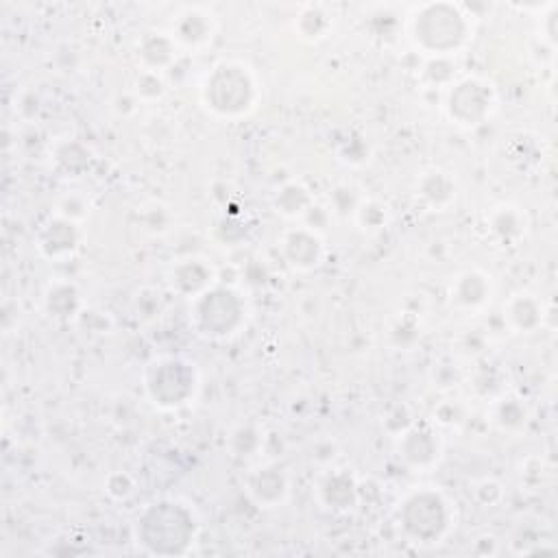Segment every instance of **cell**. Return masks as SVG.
<instances>
[{
  "label": "cell",
  "instance_id": "9a60e30c",
  "mask_svg": "<svg viewBox=\"0 0 558 558\" xmlns=\"http://www.w3.org/2000/svg\"><path fill=\"white\" fill-rule=\"evenodd\" d=\"M489 227L502 242H515L526 234V214L515 205H500L491 212Z\"/></svg>",
  "mask_w": 558,
  "mask_h": 558
},
{
  "label": "cell",
  "instance_id": "7a4b0ae2",
  "mask_svg": "<svg viewBox=\"0 0 558 558\" xmlns=\"http://www.w3.org/2000/svg\"><path fill=\"white\" fill-rule=\"evenodd\" d=\"M203 101L221 116H242L258 101V83L253 72L240 62H223L212 68L203 83Z\"/></svg>",
  "mask_w": 558,
  "mask_h": 558
},
{
  "label": "cell",
  "instance_id": "4fadbf2b",
  "mask_svg": "<svg viewBox=\"0 0 558 558\" xmlns=\"http://www.w3.org/2000/svg\"><path fill=\"white\" fill-rule=\"evenodd\" d=\"M77 247V227L68 218H55L40 234V249L46 258H62Z\"/></svg>",
  "mask_w": 558,
  "mask_h": 558
},
{
  "label": "cell",
  "instance_id": "8992f818",
  "mask_svg": "<svg viewBox=\"0 0 558 558\" xmlns=\"http://www.w3.org/2000/svg\"><path fill=\"white\" fill-rule=\"evenodd\" d=\"M495 107V92L491 83L482 81L478 77L460 79L456 86H452L450 96H447V112L450 118L456 120V125L476 127L484 118L491 116Z\"/></svg>",
  "mask_w": 558,
  "mask_h": 558
},
{
  "label": "cell",
  "instance_id": "30bf717a",
  "mask_svg": "<svg viewBox=\"0 0 558 558\" xmlns=\"http://www.w3.org/2000/svg\"><path fill=\"white\" fill-rule=\"evenodd\" d=\"M288 480L282 469L273 465L258 467L249 478V491L262 506H277L286 500L288 495Z\"/></svg>",
  "mask_w": 558,
  "mask_h": 558
},
{
  "label": "cell",
  "instance_id": "5bb4252c",
  "mask_svg": "<svg viewBox=\"0 0 558 558\" xmlns=\"http://www.w3.org/2000/svg\"><path fill=\"white\" fill-rule=\"evenodd\" d=\"M419 197L426 201L432 210L441 212L456 199V186L450 173L430 171L421 177Z\"/></svg>",
  "mask_w": 558,
  "mask_h": 558
},
{
  "label": "cell",
  "instance_id": "e0dca14e",
  "mask_svg": "<svg viewBox=\"0 0 558 558\" xmlns=\"http://www.w3.org/2000/svg\"><path fill=\"white\" fill-rule=\"evenodd\" d=\"M504 312V317L521 332H532L541 323V303L532 295H515Z\"/></svg>",
  "mask_w": 558,
  "mask_h": 558
},
{
  "label": "cell",
  "instance_id": "9c48e42d",
  "mask_svg": "<svg viewBox=\"0 0 558 558\" xmlns=\"http://www.w3.org/2000/svg\"><path fill=\"white\" fill-rule=\"evenodd\" d=\"M282 249L288 262L297 269H312L321 264L323 258V242L321 238L310 232L306 227H299L295 232H288L282 240Z\"/></svg>",
  "mask_w": 558,
  "mask_h": 558
},
{
  "label": "cell",
  "instance_id": "ac0fdd59",
  "mask_svg": "<svg viewBox=\"0 0 558 558\" xmlns=\"http://www.w3.org/2000/svg\"><path fill=\"white\" fill-rule=\"evenodd\" d=\"M330 14H327L325 7H314L308 5L303 9V14L299 16V31L303 38L308 40H319L325 38V33L330 31Z\"/></svg>",
  "mask_w": 558,
  "mask_h": 558
},
{
  "label": "cell",
  "instance_id": "8fae6325",
  "mask_svg": "<svg viewBox=\"0 0 558 558\" xmlns=\"http://www.w3.org/2000/svg\"><path fill=\"white\" fill-rule=\"evenodd\" d=\"M491 277H487L480 271H467L456 277L452 286V299L456 306L465 310H476L482 308L489 301L491 295Z\"/></svg>",
  "mask_w": 558,
  "mask_h": 558
},
{
  "label": "cell",
  "instance_id": "7c38bea8",
  "mask_svg": "<svg viewBox=\"0 0 558 558\" xmlns=\"http://www.w3.org/2000/svg\"><path fill=\"white\" fill-rule=\"evenodd\" d=\"M138 55L149 72H157L175 62L177 42L171 33H147L138 44Z\"/></svg>",
  "mask_w": 558,
  "mask_h": 558
},
{
  "label": "cell",
  "instance_id": "2e32d148",
  "mask_svg": "<svg viewBox=\"0 0 558 558\" xmlns=\"http://www.w3.org/2000/svg\"><path fill=\"white\" fill-rule=\"evenodd\" d=\"M190 262H192V273H188L186 264H179L173 275V284L184 295L199 297L201 293H205V290L212 288L214 273L210 266H205L201 260H190Z\"/></svg>",
  "mask_w": 558,
  "mask_h": 558
},
{
  "label": "cell",
  "instance_id": "d6986e66",
  "mask_svg": "<svg viewBox=\"0 0 558 558\" xmlns=\"http://www.w3.org/2000/svg\"><path fill=\"white\" fill-rule=\"evenodd\" d=\"M495 423L504 430H513L521 426V423H526V408L521 406L517 399H502V402L495 406Z\"/></svg>",
  "mask_w": 558,
  "mask_h": 558
},
{
  "label": "cell",
  "instance_id": "ffe728a7",
  "mask_svg": "<svg viewBox=\"0 0 558 558\" xmlns=\"http://www.w3.org/2000/svg\"><path fill=\"white\" fill-rule=\"evenodd\" d=\"M356 214L360 218V223L362 227H369V229H380L384 227L386 223V208H382L380 203H375V201H365V203H360L358 208H356Z\"/></svg>",
  "mask_w": 558,
  "mask_h": 558
},
{
  "label": "cell",
  "instance_id": "3957f363",
  "mask_svg": "<svg viewBox=\"0 0 558 558\" xmlns=\"http://www.w3.org/2000/svg\"><path fill=\"white\" fill-rule=\"evenodd\" d=\"M144 384H147L153 404L160 408H179L197 395L199 373L192 362L168 356L151 362L144 375Z\"/></svg>",
  "mask_w": 558,
  "mask_h": 558
},
{
  "label": "cell",
  "instance_id": "5b68a950",
  "mask_svg": "<svg viewBox=\"0 0 558 558\" xmlns=\"http://www.w3.org/2000/svg\"><path fill=\"white\" fill-rule=\"evenodd\" d=\"M242 308L240 297L229 288H208L197 297V310H194V321L199 330L208 336H232L242 325Z\"/></svg>",
  "mask_w": 558,
  "mask_h": 558
},
{
  "label": "cell",
  "instance_id": "52a82bcc",
  "mask_svg": "<svg viewBox=\"0 0 558 558\" xmlns=\"http://www.w3.org/2000/svg\"><path fill=\"white\" fill-rule=\"evenodd\" d=\"M214 16L208 9L203 7H186L177 14V20L173 24V40L177 46L186 48H203L210 44L214 38Z\"/></svg>",
  "mask_w": 558,
  "mask_h": 558
},
{
  "label": "cell",
  "instance_id": "ba28073f",
  "mask_svg": "<svg viewBox=\"0 0 558 558\" xmlns=\"http://www.w3.org/2000/svg\"><path fill=\"white\" fill-rule=\"evenodd\" d=\"M441 445L436 434L428 428L412 426L408 428L402 439H399V456H402L408 465L412 467H430L439 460Z\"/></svg>",
  "mask_w": 558,
  "mask_h": 558
},
{
  "label": "cell",
  "instance_id": "6da1fadb",
  "mask_svg": "<svg viewBox=\"0 0 558 558\" xmlns=\"http://www.w3.org/2000/svg\"><path fill=\"white\" fill-rule=\"evenodd\" d=\"M412 40L430 55H452L469 40L467 16L456 5H421L412 16Z\"/></svg>",
  "mask_w": 558,
  "mask_h": 558
},
{
  "label": "cell",
  "instance_id": "277c9868",
  "mask_svg": "<svg viewBox=\"0 0 558 558\" xmlns=\"http://www.w3.org/2000/svg\"><path fill=\"white\" fill-rule=\"evenodd\" d=\"M402 519L412 537L434 543L450 528V504L439 491H417L404 502Z\"/></svg>",
  "mask_w": 558,
  "mask_h": 558
}]
</instances>
